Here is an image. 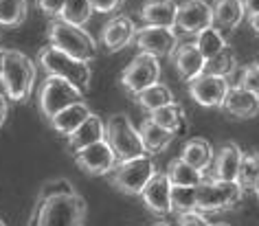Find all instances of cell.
I'll use <instances>...</instances> for the list:
<instances>
[{"label": "cell", "mask_w": 259, "mask_h": 226, "mask_svg": "<svg viewBox=\"0 0 259 226\" xmlns=\"http://www.w3.org/2000/svg\"><path fill=\"white\" fill-rule=\"evenodd\" d=\"M178 226H211L206 215L198 211H191V213H183V215H178Z\"/></svg>", "instance_id": "cell-38"}, {"label": "cell", "mask_w": 259, "mask_h": 226, "mask_svg": "<svg viewBox=\"0 0 259 226\" xmlns=\"http://www.w3.org/2000/svg\"><path fill=\"white\" fill-rule=\"evenodd\" d=\"M180 158L187 165H191L193 169H198L200 173H206L213 165V158H215V150L206 139H189L183 145Z\"/></svg>", "instance_id": "cell-22"}, {"label": "cell", "mask_w": 259, "mask_h": 226, "mask_svg": "<svg viewBox=\"0 0 259 226\" xmlns=\"http://www.w3.org/2000/svg\"><path fill=\"white\" fill-rule=\"evenodd\" d=\"M198 187H171V213H191L196 211Z\"/></svg>", "instance_id": "cell-33"}, {"label": "cell", "mask_w": 259, "mask_h": 226, "mask_svg": "<svg viewBox=\"0 0 259 226\" xmlns=\"http://www.w3.org/2000/svg\"><path fill=\"white\" fill-rule=\"evenodd\" d=\"M37 64L47 70V75L68 79L70 83H75V86L81 88V90H86L90 86V79H93V70H90V66L86 62L75 60V57L62 53L60 49L51 47V44L40 49V53H37Z\"/></svg>", "instance_id": "cell-5"}, {"label": "cell", "mask_w": 259, "mask_h": 226, "mask_svg": "<svg viewBox=\"0 0 259 226\" xmlns=\"http://www.w3.org/2000/svg\"><path fill=\"white\" fill-rule=\"evenodd\" d=\"M213 27V11L211 5L204 0H185L178 5V16H176V29L187 35L196 37L200 31Z\"/></svg>", "instance_id": "cell-12"}, {"label": "cell", "mask_w": 259, "mask_h": 226, "mask_svg": "<svg viewBox=\"0 0 259 226\" xmlns=\"http://www.w3.org/2000/svg\"><path fill=\"white\" fill-rule=\"evenodd\" d=\"M259 178V154L257 152H248L242 154V163H239V171H237V180L235 183L242 187L244 193L252 189V185Z\"/></svg>", "instance_id": "cell-32"}, {"label": "cell", "mask_w": 259, "mask_h": 226, "mask_svg": "<svg viewBox=\"0 0 259 226\" xmlns=\"http://www.w3.org/2000/svg\"><path fill=\"white\" fill-rule=\"evenodd\" d=\"M152 226H171V222H167V219H160V222H156V224H152Z\"/></svg>", "instance_id": "cell-42"}, {"label": "cell", "mask_w": 259, "mask_h": 226, "mask_svg": "<svg viewBox=\"0 0 259 226\" xmlns=\"http://www.w3.org/2000/svg\"><path fill=\"white\" fill-rule=\"evenodd\" d=\"M88 3L97 14H114L116 9H121V5L125 0H88Z\"/></svg>", "instance_id": "cell-37"}, {"label": "cell", "mask_w": 259, "mask_h": 226, "mask_svg": "<svg viewBox=\"0 0 259 226\" xmlns=\"http://www.w3.org/2000/svg\"><path fill=\"white\" fill-rule=\"evenodd\" d=\"M150 119L154 121L156 125H160L163 130H167L169 134H174V137H185L187 134V114L180 103H169V106H163L158 110H154V112H150Z\"/></svg>", "instance_id": "cell-23"}, {"label": "cell", "mask_w": 259, "mask_h": 226, "mask_svg": "<svg viewBox=\"0 0 259 226\" xmlns=\"http://www.w3.org/2000/svg\"><path fill=\"white\" fill-rule=\"evenodd\" d=\"M167 180L171 187H200L206 173H200L198 169H193L191 165H187L183 158H171L167 163V171H165Z\"/></svg>", "instance_id": "cell-26"}, {"label": "cell", "mask_w": 259, "mask_h": 226, "mask_svg": "<svg viewBox=\"0 0 259 226\" xmlns=\"http://www.w3.org/2000/svg\"><path fill=\"white\" fill-rule=\"evenodd\" d=\"M134 101L143 110H147V112H154V110H158L163 106H169V103H174L176 99H174V93L165 83H154V86L145 88L143 93H139L134 97Z\"/></svg>", "instance_id": "cell-28"}, {"label": "cell", "mask_w": 259, "mask_h": 226, "mask_svg": "<svg viewBox=\"0 0 259 226\" xmlns=\"http://www.w3.org/2000/svg\"><path fill=\"white\" fill-rule=\"evenodd\" d=\"M141 200L145 206L156 215H167L171 213V185L167 180L165 171H156L141 191Z\"/></svg>", "instance_id": "cell-14"}, {"label": "cell", "mask_w": 259, "mask_h": 226, "mask_svg": "<svg viewBox=\"0 0 259 226\" xmlns=\"http://www.w3.org/2000/svg\"><path fill=\"white\" fill-rule=\"evenodd\" d=\"M160 79V60L150 53H139L132 57V62L125 66V70L121 73V88L132 97H137L139 93H143L145 88L158 83Z\"/></svg>", "instance_id": "cell-9"}, {"label": "cell", "mask_w": 259, "mask_h": 226, "mask_svg": "<svg viewBox=\"0 0 259 226\" xmlns=\"http://www.w3.org/2000/svg\"><path fill=\"white\" fill-rule=\"evenodd\" d=\"M244 200V189L237 183H224V180H213L204 176L202 185L198 187V202L196 211L206 215V213L229 211Z\"/></svg>", "instance_id": "cell-6"}, {"label": "cell", "mask_w": 259, "mask_h": 226, "mask_svg": "<svg viewBox=\"0 0 259 226\" xmlns=\"http://www.w3.org/2000/svg\"><path fill=\"white\" fill-rule=\"evenodd\" d=\"M242 150L235 143H224L220 145V150L215 152L213 165L209 169V178L213 180H224V183H235L239 163H242Z\"/></svg>", "instance_id": "cell-16"}, {"label": "cell", "mask_w": 259, "mask_h": 226, "mask_svg": "<svg viewBox=\"0 0 259 226\" xmlns=\"http://www.w3.org/2000/svg\"><path fill=\"white\" fill-rule=\"evenodd\" d=\"M47 35H49L51 47L60 49L62 53L75 57V60H79V62L90 64V62L97 60V55H99L95 37L90 35L86 29L68 24V22L60 20V18L51 20L49 29H47Z\"/></svg>", "instance_id": "cell-3"}, {"label": "cell", "mask_w": 259, "mask_h": 226, "mask_svg": "<svg viewBox=\"0 0 259 226\" xmlns=\"http://www.w3.org/2000/svg\"><path fill=\"white\" fill-rule=\"evenodd\" d=\"M83 101V90L77 88L75 83H70L68 79H62V77H53L49 75L47 79L42 81L40 93H37V106H40V112L47 117L49 121L55 117L57 112L66 110L73 103Z\"/></svg>", "instance_id": "cell-8"}, {"label": "cell", "mask_w": 259, "mask_h": 226, "mask_svg": "<svg viewBox=\"0 0 259 226\" xmlns=\"http://www.w3.org/2000/svg\"><path fill=\"white\" fill-rule=\"evenodd\" d=\"M0 226H7V224H5V219H3V217H0Z\"/></svg>", "instance_id": "cell-45"}, {"label": "cell", "mask_w": 259, "mask_h": 226, "mask_svg": "<svg viewBox=\"0 0 259 226\" xmlns=\"http://www.w3.org/2000/svg\"><path fill=\"white\" fill-rule=\"evenodd\" d=\"M134 35H137V27H134V20L127 16H112L106 22V27L101 31V42L110 53H116V51L125 49L127 44L134 42Z\"/></svg>", "instance_id": "cell-15"}, {"label": "cell", "mask_w": 259, "mask_h": 226, "mask_svg": "<svg viewBox=\"0 0 259 226\" xmlns=\"http://www.w3.org/2000/svg\"><path fill=\"white\" fill-rule=\"evenodd\" d=\"M178 5L174 0H147L139 11V18L145 22V27H165L176 29Z\"/></svg>", "instance_id": "cell-18"}, {"label": "cell", "mask_w": 259, "mask_h": 226, "mask_svg": "<svg viewBox=\"0 0 259 226\" xmlns=\"http://www.w3.org/2000/svg\"><path fill=\"white\" fill-rule=\"evenodd\" d=\"M139 137H141V143H143V150L145 154H150V156H156V154L165 152L167 147L174 143V134H169L167 130H163L160 125H156L154 121L147 117L143 123L139 127Z\"/></svg>", "instance_id": "cell-25"}, {"label": "cell", "mask_w": 259, "mask_h": 226, "mask_svg": "<svg viewBox=\"0 0 259 226\" xmlns=\"http://www.w3.org/2000/svg\"><path fill=\"white\" fill-rule=\"evenodd\" d=\"M90 108L86 106V101H79V103H73V106H68L66 110H62V112H57L53 119H51V127L62 134V137H70L77 127H79L83 121L90 117Z\"/></svg>", "instance_id": "cell-24"}, {"label": "cell", "mask_w": 259, "mask_h": 226, "mask_svg": "<svg viewBox=\"0 0 259 226\" xmlns=\"http://www.w3.org/2000/svg\"><path fill=\"white\" fill-rule=\"evenodd\" d=\"M211 11H213V27L220 29L222 33L235 31L246 18L242 0H213Z\"/></svg>", "instance_id": "cell-20"}, {"label": "cell", "mask_w": 259, "mask_h": 226, "mask_svg": "<svg viewBox=\"0 0 259 226\" xmlns=\"http://www.w3.org/2000/svg\"><path fill=\"white\" fill-rule=\"evenodd\" d=\"M244 5V11H246V18L259 14V0H242Z\"/></svg>", "instance_id": "cell-39"}, {"label": "cell", "mask_w": 259, "mask_h": 226, "mask_svg": "<svg viewBox=\"0 0 259 226\" xmlns=\"http://www.w3.org/2000/svg\"><path fill=\"white\" fill-rule=\"evenodd\" d=\"M134 44L141 49V53H150L154 57H171L178 49V33L176 29L165 27H141L134 35Z\"/></svg>", "instance_id": "cell-10"}, {"label": "cell", "mask_w": 259, "mask_h": 226, "mask_svg": "<svg viewBox=\"0 0 259 226\" xmlns=\"http://www.w3.org/2000/svg\"><path fill=\"white\" fill-rule=\"evenodd\" d=\"M237 68V57L235 53L231 51V47L222 51L220 55L211 57V60L204 62V68H202V75H213V77H229L233 70Z\"/></svg>", "instance_id": "cell-30"}, {"label": "cell", "mask_w": 259, "mask_h": 226, "mask_svg": "<svg viewBox=\"0 0 259 226\" xmlns=\"http://www.w3.org/2000/svg\"><path fill=\"white\" fill-rule=\"evenodd\" d=\"M211 226H229V224H224V222H218V224H211Z\"/></svg>", "instance_id": "cell-44"}, {"label": "cell", "mask_w": 259, "mask_h": 226, "mask_svg": "<svg viewBox=\"0 0 259 226\" xmlns=\"http://www.w3.org/2000/svg\"><path fill=\"white\" fill-rule=\"evenodd\" d=\"M248 24H250V29L255 31V35L259 37V14H255V16H250L248 18Z\"/></svg>", "instance_id": "cell-41"}, {"label": "cell", "mask_w": 259, "mask_h": 226, "mask_svg": "<svg viewBox=\"0 0 259 226\" xmlns=\"http://www.w3.org/2000/svg\"><path fill=\"white\" fill-rule=\"evenodd\" d=\"M73 185L68 183L66 178H53L49 180V183L42 185L40 193H37V198H49V196H64V193H73Z\"/></svg>", "instance_id": "cell-35"}, {"label": "cell", "mask_w": 259, "mask_h": 226, "mask_svg": "<svg viewBox=\"0 0 259 226\" xmlns=\"http://www.w3.org/2000/svg\"><path fill=\"white\" fill-rule=\"evenodd\" d=\"M154 173H156V160L150 154H143V156L116 163V167L108 176L110 185L116 191L127 193V196H141V191L145 189V185L150 183Z\"/></svg>", "instance_id": "cell-4"}, {"label": "cell", "mask_w": 259, "mask_h": 226, "mask_svg": "<svg viewBox=\"0 0 259 226\" xmlns=\"http://www.w3.org/2000/svg\"><path fill=\"white\" fill-rule=\"evenodd\" d=\"M88 215V206L79 193L37 198L31 211V226H83Z\"/></svg>", "instance_id": "cell-1"}, {"label": "cell", "mask_w": 259, "mask_h": 226, "mask_svg": "<svg viewBox=\"0 0 259 226\" xmlns=\"http://www.w3.org/2000/svg\"><path fill=\"white\" fill-rule=\"evenodd\" d=\"M0 83L5 88V97L16 103H24L33 93L35 83V64L22 51L7 49L3 53V75Z\"/></svg>", "instance_id": "cell-2"}, {"label": "cell", "mask_w": 259, "mask_h": 226, "mask_svg": "<svg viewBox=\"0 0 259 226\" xmlns=\"http://www.w3.org/2000/svg\"><path fill=\"white\" fill-rule=\"evenodd\" d=\"M7 112H9V103H7V97L0 93V127L5 125V121H7Z\"/></svg>", "instance_id": "cell-40"}, {"label": "cell", "mask_w": 259, "mask_h": 226, "mask_svg": "<svg viewBox=\"0 0 259 226\" xmlns=\"http://www.w3.org/2000/svg\"><path fill=\"white\" fill-rule=\"evenodd\" d=\"M220 108L235 119H252L259 112V97L242 86H231Z\"/></svg>", "instance_id": "cell-17"}, {"label": "cell", "mask_w": 259, "mask_h": 226, "mask_svg": "<svg viewBox=\"0 0 259 226\" xmlns=\"http://www.w3.org/2000/svg\"><path fill=\"white\" fill-rule=\"evenodd\" d=\"M64 5H66V0H35V7L40 9L44 16L53 18V20L55 18H60Z\"/></svg>", "instance_id": "cell-36"}, {"label": "cell", "mask_w": 259, "mask_h": 226, "mask_svg": "<svg viewBox=\"0 0 259 226\" xmlns=\"http://www.w3.org/2000/svg\"><path fill=\"white\" fill-rule=\"evenodd\" d=\"M257 64H259V62H257Z\"/></svg>", "instance_id": "cell-46"}, {"label": "cell", "mask_w": 259, "mask_h": 226, "mask_svg": "<svg viewBox=\"0 0 259 226\" xmlns=\"http://www.w3.org/2000/svg\"><path fill=\"white\" fill-rule=\"evenodd\" d=\"M252 191H255V196H257V200H259V178H257V183L252 185Z\"/></svg>", "instance_id": "cell-43"}, {"label": "cell", "mask_w": 259, "mask_h": 226, "mask_svg": "<svg viewBox=\"0 0 259 226\" xmlns=\"http://www.w3.org/2000/svg\"><path fill=\"white\" fill-rule=\"evenodd\" d=\"M103 139H106V123H103V119L99 117V114L93 112L68 137V150L73 154H77V152L86 150V147H90V145L99 143V141H103Z\"/></svg>", "instance_id": "cell-19"}, {"label": "cell", "mask_w": 259, "mask_h": 226, "mask_svg": "<svg viewBox=\"0 0 259 226\" xmlns=\"http://www.w3.org/2000/svg\"><path fill=\"white\" fill-rule=\"evenodd\" d=\"M116 163H119V160H116L112 147L108 145L106 139L75 154V165L79 167L81 171L90 173V176H108L116 167Z\"/></svg>", "instance_id": "cell-11"}, {"label": "cell", "mask_w": 259, "mask_h": 226, "mask_svg": "<svg viewBox=\"0 0 259 226\" xmlns=\"http://www.w3.org/2000/svg\"><path fill=\"white\" fill-rule=\"evenodd\" d=\"M93 14L95 11L90 7L88 0H66V5H64V9L60 14V20L75 24V27H83Z\"/></svg>", "instance_id": "cell-31"}, {"label": "cell", "mask_w": 259, "mask_h": 226, "mask_svg": "<svg viewBox=\"0 0 259 226\" xmlns=\"http://www.w3.org/2000/svg\"><path fill=\"white\" fill-rule=\"evenodd\" d=\"M237 86H242V88L248 90V93L259 97V64L257 62L246 64L244 70H242V75H239V83H237Z\"/></svg>", "instance_id": "cell-34"}, {"label": "cell", "mask_w": 259, "mask_h": 226, "mask_svg": "<svg viewBox=\"0 0 259 226\" xmlns=\"http://www.w3.org/2000/svg\"><path fill=\"white\" fill-rule=\"evenodd\" d=\"M29 0H0V27H20L27 20Z\"/></svg>", "instance_id": "cell-29"}, {"label": "cell", "mask_w": 259, "mask_h": 226, "mask_svg": "<svg viewBox=\"0 0 259 226\" xmlns=\"http://www.w3.org/2000/svg\"><path fill=\"white\" fill-rule=\"evenodd\" d=\"M193 44L198 47V51L202 53L204 60H211V57H215V55L222 53V51L229 49L226 35L215 27H209V29L200 31V33L196 35V40H193Z\"/></svg>", "instance_id": "cell-27"}, {"label": "cell", "mask_w": 259, "mask_h": 226, "mask_svg": "<svg viewBox=\"0 0 259 226\" xmlns=\"http://www.w3.org/2000/svg\"><path fill=\"white\" fill-rule=\"evenodd\" d=\"M229 88L231 83L224 77H213V75H198L196 79L189 81L191 99L202 108H220Z\"/></svg>", "instance_id": "cell-13"}, {"label": "cell", "mask_w": 259, "mask_h": 226, "mask_svg": "<svg viewBox=\"0 0 259 226\" xmlns=\"http://www.w3.org/2000/svg\"><path fill=\"white\" fill-rule=\"evenodd\" d=\"M106 141L108 145L112 147L116 160H130V158H137L143 156V143H141L139 130L132 125L127 114H112L106 121Z\"/></svg>", "instance_id": "cell-7"}, {"label": "cell", "mask_w": 259, "mask_h": 226, "mask_svg": "<svg viewBox=\"0 0 259 226\" xmlns=\"http://www.w3.org/2000/svg\"><path fill=\"white\" fill-rule=\"evenodd\" d=\"M171 62L174 66H176L180 79L189 83L191 79H196L198 75H202V68H204V57L202 53L198 51L196 44H183V47H178L176 51H174L171 55Z\"/></svg>", "instance_id": "cell-21"}]
</instances>
